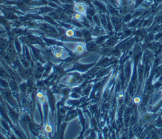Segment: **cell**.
Returning a JSON list of instances; mask_svg holds the SVG:
<instances>
[{
    "mask_svg": "<svg viewBox=\"0 0 162 139\" xmlns=\"http://www.w3.org/2000/svg\"><path fill=\"white\" fill-rule=\"evenodd\" d=\"M75 8H76L77 11L79 12V13L84 12L85 10V6L82 4H78L76 6H75Z\"/></svg>",
    "mask_w": 162,
    "mask_h": 139,
    "instance_id": "1",
    "label": "cell"
},
{
    "mask_svg": "<svg viewBox=\"0 0 162 139\" xmlns=\"http://www.w3.org/2000/svg\"><path fill=\"white\" fill-rule=\"evenodd\" d=\"M10 86L11 88L13 89V90H18V86H17V84L16 83V82H15L13 80L11 81L10 82Z\"/></svg>",
    "mask_w": 162,
    "mask_h": 139,
    "instance_id": "2",
    "label": "cell"
},
{
    "mask_svg": "<svg viewBox=\"0 0 162 139\" xmlns=\"http://www.w3.org/2000/svg\"><path fill=\"white\" fill-rule=\"evenodd\" d=\"M0 76H1V77H3V78L8 77L7 73H6V72H5L4 69H3L1 68H0Z\"/></svg>",
    "mask_w": 162,
    "mask_h": 139,
    "instance_id": "3",
    "label": "cell"
},
{
    "mask_svg": "<svg viewBox=\"0 0 162 139\" xmlns=\"http://www.w3.org/2000/svg\"><path fill=\"white\" fill-rule=\"evenodd\" d=\"M49 102H50V106H51V107H53L54 108V97L52 96V95H50V99H49Z\"/></svg>",
    "mask_w": 162,
    "mask_h": 139,
    "instance_id": "4",
    "label": "cell"
},
{
    "mask_svg": "<svg viewBox=\"0 0 162 139\" xmlns=\"http://www.w3.org/2000/svg\"><path fill=\"white\" fill-rule=\"evenodd\" d=\"M0 83H1V85H2L3 87H4V88H7L8 87V83L6 81H5L4 79H1V80H0Z\"/></svg>",
    "mask_w": 162,
    "mask_h": 139,
    "instance_id": "5",
    "label": "cell"
},
{
    "mask_svg": "<svg viewBox=\"0 0 162 139\" xmlns=\"http://www.w3.org/2000/svg\"><path fill=\"white\" fill-rule=\"evenodd\" d=\"M74 32L72 30L70 29V30H68V31H67V35L68 36H69V37L72 36L74 35Z\"/></svg>",
    "mask_w": 162,
    "mask_h": 139,
    "instance_id": "6",
    "label": "cell"
},
{
    "mask_svg": "<svg viewBox=\"0 0 162 139\" xmlns=\"http://www.w3.org/2000/svg\"><path fill=\"white\" fill-rule=\"evenodd\" d=\"M5 60H6V62H10L12 61V58H11V57H10L8 55H5Z\"/></svg>",
    "mask_w": 162,
    "mask_h": 139,
    "instance_id": "7",
    "label": "cell"
},
{
    "mask_svg": "<svg viewBox=\"0 0 162 139\" xmlns=\"http://www.w3.org/2000/svg\"><path fill=\"white\" fill-rule=\"evenodd\" d=\"M84 50V48L82 46H81V45H79V46L77 47V51L79 52H82V51H83Z\"/></svg>",
    "mask_w": 162,
    "mask_h": 139,
    "instance_id": "8",
    "label": "cell"
},
{
    "mask_svg": "<svg viewBox=\"0 0 162 139\" xmlns=\"http://www.w3.org/2000/svg\"><path fill=\"white\" fill-rule=\"evenodd\" d=\"M75 18L77 20H81L82 19V17L80 14H79V13H77V14L75 15Z\"/></svg>",
    "mask_w": 162,
    "mask_h": 139,
    "instance_id": "9",
    "label": "cell"
},
{
    "mask_svg": "<svg viewBox=\"0 0 162 139\" xmlns=\"http://www.w3.org/2000/svg\"><path fill=\"white\" fill-rule=\"evenodd\" d=\"M46 130L48 131H51V128L49 126V125H47V126H46Z\"/></svg>",
    "mask_w": 162,
    "mask_h": 139,
    "instance_id": "10",
    "label": "cell"
}]
</instances>
